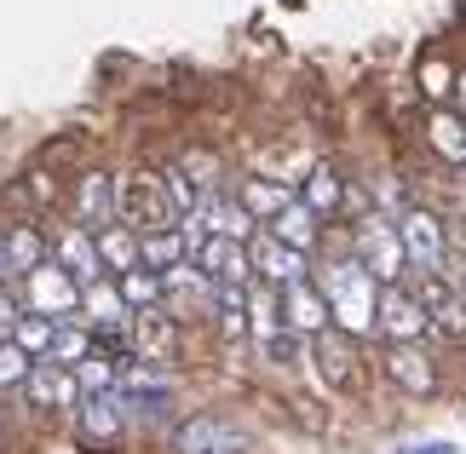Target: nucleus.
Returning a JSON list of instances; mask_svg holds the SVG:
<instances>
[{"label":"nucleus","instance_id":"f257e3e1","mask_svg":"<svg viewBox=\"0 0 466 454\" xmlns=\"http://www.w3.org/2000/svg\"><path fill=\"white\" fill-rule=\"evenodd\" d=\"M317 288L329 299V322L357 334H374V311H380V288H374V270L363 259H329L317 270Z\"/></svg>","mask_w":466,"mask_h":454},{"label":"nucleus","instance_id":"f03ea898","mask_svg":"<svg viewBox=\"0 0 466 454\" xmlns=\"http://www.w3.org/2000/svg\"><path fill=\"white\" fill-rule=\"evenodd\" d=\"M121 225L133 236H156V230H178V207L167 196L161 173H133L121 178Z\"/></svg>","mask_w":466,"mask_h":454},{"label":"nucleus","instance_id":"7ed1b4c3","mask_svg":"<svg viewBox=\"0 0 466 454\" xmlns=\"http://www.w3.org/2000/svg\"><path fill=\"white\" fill-rule=\"evenodd\" d=\"M190 265L202 270L213 288H248L254 282V253H248L242 236H196Z\"/></svg>","mask_w":466,"mask_h":454},{"label":"nucleus","instance_id":"20e7f679","mask_svg":"<svg viewBox=\"0 0 466 454\" xmlns=\"http://www.w3.org/2000/svg\"><path fill=\"white\" fill-rule=\"evenodd\" d=\"M24 305H29L35 317L69 322V317L81 311V282L69 277L64 265H52V259H46L41 270H29V277H24Z\"/></svg>","mask_w":466,"mask_h":454},{"label":"nucleus","instance_id":"39448f33","mask_svg":"<svg viewBox=\"0 0 466 454\" xmlns=\"http://www.w3.org/2000/svg\"><path fill=\"white\" fill-rule=\"evenodd\" d=\"M398 236H403V253H409V265H415L420 277H443V265H450V236H443V225L432 213L409 207L398 219Z\"/></svg>","mask_w":466,"mask_h":454},{"label":"nucleus","instance_id":"423d86ee","mask_svg":"<svg viewBox=\"0 0 466 454\" xmlns=\"http://www.w3.org/2000/svg\"><path fill=\"white\" fill-rule=\"evenodd\" d=\"M173 454H248V431L225 414H190L173 431Z\"/></svg>","mask_w":466,"mask_h":454},{"label":"nucleus","instance_id":"0eeeda50","mask_svg":"<svg viewBox=\"0 0 466 454\" xmlns=\"http://www.w3.org/2000/svg\"><path fill=\"white\" fill-rule=\"evenodd\" d=\"M121 431H127V403H121V391H86L81 409H76V438L86 449H116Z\"/></svg>","mask_w":466,"mask_h":454},{"label":"nucleus","instance_id":"6e6552de","mask_svg":"<svg viewBox=\"0 0 466 454\" xmlns=\"http://www.w3.org/2000/svg\"><path fill=\"white\" fill-rule=\"evenodd\" d=\"M374 328H380L391 345H420V334L432 328V322H426L420 294H409V288L386 282V288H380V311H374Z\"/></svg>","mask_w":466,"mask_h":454},{"label":"nucleus","instance_id":"1a4fd4ad","mask_svg":"<svg viewBox=\"0 0 466 454\" xmlns=\"http://www.w3.org/2000/svg\"><path fill=\"white\" fill-rule=\"evenodd\" d=\"M357 259L374 270V282H398L403 270H409V253H403L398 225H386V219H363V225H357Z\"/></svg>","mask_w":466,"mask_h":454},{"label":"nucleus","instance_id":"9d476101","mask_svg":"<svg viewBox=\"0 0 466 454\" xmlns=\"http://www.w3.org/2000/svg\"><path fill=\"white\" fill-rule=\"evenodd\" d=\"M133 357L138 362H173L178 357V322L167 305H145V311H133Z\"/></svg>","mask_w":466,"mask_h":454},{"label":"nucleus","instance_id":"9b49d317","mask_svg":"<svg viewBox=\"0 0 466 454\" xmlns=\"http://www.w3.org/2000/svg\"><path fill=\"white\" fill-rule=\"evenodd\" d=\"M121 219V178L110 173H86L81 185H76V225L81 230H110Z\"/></svg>","mask_w":466,"mask_h":454},{"label":"nucleus","instance_id":"f8f14e48","mask_svg":"<svg viewBox=\"0 0 466 454\" xmlns=\"http://www.w3.org/2000/svg\"><path fill=\"white\" fill-rule=\"evenodd\" d=\"M248 253H254V277L265 282V288H294V282H306V253L299 247H289V242H277L271 230L259 236V242H248Z\"/></svg>","mask_w":466,"mask_h":454},{"label":"nucleus","instance_id":"ddd939ff","mask_svg":"<svg viewBox=\"0 0 466 454\" xmlns=\"http://www.w3.org/2000/svg\"><path fill=\"white\" fill-rule=\"evenodd\" d=\"M24 391H29L35 409H81V379H76V368H64V362H52V357H41L29 368Z\"/></svg>","mask_w":466,"mask_h":454},{"label":"nucleus","instance_id":"4468645a","mask_svg":"<svg viewBox=\"0 0 466 454\" xmlns=\"http://www.w3.org/2000/svg\"><path fill=\"white\" fill-rule=\"evenodd\" d=\"M52 265H64L81 288H93V282L110 277V270H104V259H98V236L81 230V225H69V230L58 236V247H52Z\"/></svg>","mask_w":466,"mask_h":454},{"label":"nucleus","instance_id":"2eb2a0df","mask_svg":"<svg viewBox=\"0 0 466 454\" xmlns=\"http://www.w3.org/2000/svg\"><path fill=\"white\" fill-rule=\"evenodd\" d=\"M311 351H317V374L329 379V391H351L357 386V351H351L346 328H322L311 339Z\"/></svg>","mask_w":466,"mask_h":454},{"label":"nucleus","instance_id":"dca6fc26","mask_svg":"<svg viewBox=\"0 0 466 454\" xmlns=\"http://www.w3.org/2000/svg\"><path fill=\"white\" fill-rule=\"evenodd\" d=\"M386 379L403 386L409 397H432L438 391V368H432V357H426L420 345H391L386 351Z\"/></svg>","mask_w":466,"mask_h":454},{"label":"nucleus","instance_id":"f3484780","mask_svg":"<svg viewBox=\"0 0 466 454\" xmlns=\"http://www.w3.org/2000/svg\"><path fill=\"white\" fill-rule=\"evenodd\" d=\"M282 322H289L294 334H311V339H317L322 328H334L322 288H317V282H294V288H282Z\"/></svg>","mask_w":466,"mask_h":454},{"label":"nucleus","instance_id":"a211bd4d","mask_svg":"<svg viewBox=\"0 0 466 454\" xmlns=\"http://www.w3.org/2000/svg\"><path fill=\"white\" fill-rule=\"evenodd\" d=\"M420 305H426V322L443 334H466V299L455 294V282L450 277H420Z\"/></svg>","mask_w":466,"mask_h":454},{"label":"nucleus","instance_id":"6ab92c4d","mask_svg":"<svg viewBox=\"0 0 466 454\" xmlns=\"http://www.w3.org/2000/svg\"><path fill=\"white\" fill-rule=\"evenodd\" d=\"M46 236L35 230L29 219H17V225H6V265H12V282H24L29 270H41L46 265Z\"/></svg>","mask_w":466,"mask_h":454},{"label":"nucleus","instance_id":"aec40b11","mask_svg":"<svg viewBox=\"0 0 466 454\" xmlns=\"http://www.w3.org/2000/svg\"><path fill=\"white\" fill-rule=\"evenodd\" d=\"M237 202H242V213H248L254 225H271L277 213L294 202V190H289V185H277V178H242Z\"/></svg>","mask_w":466,"mask_h":454},{"label":"nucleus","instance_id":"412c9836","mask_svg":"<svg viewBox=\"0 0 466 454\" xmlns=\"http://www.w3.org/2000/svg\"><path fill=\"white\" fill-rule=\"evenodd\" d=\"M190 259V236L185 230H156V236H138V265L156 270V277H167Z\"/></svg>","mask_w":466,"mask_h":454},{"label":"nucleus","instance_id":"4be33fe9","mask_svg":"<svg viewBox=\"0 0 466 454\" xmlns=\"http://www.w3.org/2000/svg\"><path fill=\"white\" fill-rule=\"evenodd\" d=\"M271 236H277V242H289V247H299V253H311L317 247V213L294 196V202L271 219Z\"/></svg>","mask_w":466,"mask_h":454},{"label":"nucleus","instance_id":"5701e85b","mask_svg":"<svg viewBox=\"0 0 466 454\" xmlns=\"http://www.w3.org/2000/svg\"><path fill=\"white\" fill-rule=\"evenodd\" d=\"M98 259L110 277H127V270H138V236L127 225H110V230H98Z\"/></svg>","mask_w":466,"mask_h":454},{"label":"nucleus","instance_id":"b1692460","mask_svg":"<svg viewBox=\"0 0 466 454\" xmlns=\"http://www.w3.org/2000/svg\"><path fill=\"white\" fill-rule=\"evenodd\" d=\"M196 219H202V236H248V225H254L242 202H230V196H208Z\"/></svg>","mask_w":466,"mask_h":454},{"label":"nucleus","instance_id":"393cba45","mask_svg":"<svg viewBox=\"0 0 466 454\" xmlns=\"http://www.w3.org/2000/svg\"><path fill=\"white\" fill-rule=\"evenodd\" d=\"M213 322H219V334L242 339L248 334V288H213Z\"/></svg>","mask_w":466,"mask_h":454},{"label":"nucleus","instance_id":"a878e982","mask_svg":"<svg viewBox=\"0 0 466 454\" xmlns=\"http://www.w3.org/2000/svg\"><path fill=\"white\" fill-rule=\"evenodd\" d=\"M116 288H121V299L133 305V311H145V305H161L167 299V277H156V270H127V277H116Z\"/></svg>","mask_w":466,"mask_h":454},{"label":"nucleus","instance_id":"bb28decb","mask_svg":"<svg viewBox=\"0 0 466 454\" xmlns=\"http://www.w3.org/2000/svg\"><path fill=\"white\" fill-rule=\"evenodd\" d=\"M339 173L334 167H311V178H306V196H299V202H306L317 219H329V213H339Z\"/></svg>","mask_w":466,"mask_h":454},{"label":"nucleus","instance_id":"cd10ccee","mask_svg":"<svg viewBox=\"0 0 466 454\" xmlns=\"http://www.w3.org/2000/svg\"><path fill=\"white\" fill-rule=\"evenodd\" d=\"M52 339H58V322H52V317H35V311L12 328V345H17V351H29L35 362L52 357Z\"/></svg>","mask_w":466,"mask_h":454},{"label":"nucleus","instance_id":"c85d7f7f","mask_svg":"<svg viewBox=\"0 0 466 454\" xmlns=\"http://www.w3.org/2000/svg\"><path fill=\"white\" fill-rule=\"evenodd\" d=\"M432 150L450 161V167H466V126L455 116H432Z\"/></svg>","mask_w":466,"mask_h":454},{"label":"nucleus","instance_id":"c756f323","mask_svg":"<svg viewBox=\"0 0 466 454\" xmlns=\"http://www.w3.org/2000/svg\"><path fill=\"white\" fill-rule=\"evenodd\" d=\"M29 317V305H24V288L17 282H0V339H12V328Z\"/></svg>","mask_w":466,"mask_h":454},{"label":"nucleus","instance_id":"7c9ffc66","mask_svg":"<svg viewBox=\"0 0 466 454\" xmlns=\"http://www.w3.org/2000/svg\"><path fill=\"white\" fill-rule=\"evenodd\" d=\"M29 368H35V357H29V351H17L12 339H0V386H24Z\"/></svg>","mask_w":466,"mask_h":454},{"label":"nucleus","instance_id":"2f4dec72","mask_svg":"<svg viewBox=\"0 0 466 454\" xmlns=\"http://www.w3.org/2000/svg\"><path fill=\"white\" fill-rule=\"evenodd\" d=\"M259 351H265V362L289 368V362H299V334H294V328H282V334H271V339H259Z\"/></svg>","mask_w":466,"mask_h":454},{"label":"nucleus","instance_id":"473e14b6","mask_svg":"<svg viewBox=\"0 0 466 454\" xmlns=\"http://www.w3.org/2000/svg\"><path fill=\"white\" fill-rule=\"evenodd\" d=\"M403 454H455L450 443H420V449H403Z\"/></svg>","mask_w":466,"mask_h":454},{"label":"nucleus","instance_id":"72a5a7b5","mask_svg":"<svg viewBox=\"0 0 466 454\" xmlns=\"http://www.w3.org/2000/svg\"><path fill=\"white\" fill-rule=\"evenodd\" d=\"M0 282H12V265H6V230H0Z\"/></svg>","mask_w":466,"mask_h":454},{"label":"nucleus","instance_id":"f704fd0d","mask_svg":"<svg viewBox=\"0 0 466 454\" xmlns=\"http://www.w3.org/2000/svg\"><path fill=\"white\" fill-rule=\"evenodd\" d=\"M461 104H466V76H461Z\"/></svg>","mask_w":466,"mask_h":454}]
</instances>
